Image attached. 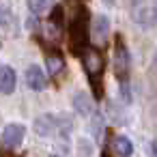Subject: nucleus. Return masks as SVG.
<instances>
[{
    "label": "nucleus",
    "mask_w": 157,
    "mask_h": 157,
    "mask_svg": "<svg viewBox=\"0 0 157 157\" xmlns=\"http://www.w3.org/2000/svg\"><path fill=\"white\" fill-rule=\"evenodd\" d=\"M88 15L86 9H80L69 26V48L75 56H84L88 52Z\"/></svg>",
    "instance_id": "f257e3e1"
},
{
    "label": "nucleus",
    "mask_w": 157,
    "mask_h": 157,
    "mask_svg": "<svg viewBox=\"0 0 157 157\" xmlns=\"http://www.w3.org/2000/svg\"><path fill=\"white\" fill-rule=\"evenodd\" d=\"M131 20L142 28H155L157 26V0H153L148 5L136 7L131 13Z\"/></svg>",
    "instance_id": "f03ea898"
},
{
    "label": "nucleus",
    "mask_w": 157,
    "mask_h": 157,
    "mask_svg": "<svg viewBox=\"0 0 157 157\" xmlns=\"http://www.w3.org/2000/svg\"><path fill=\"white\" fill-rule=\"evenodd\" d=\"M114 73L118 75L121 84L127 82V73H129V52L125 48V43L118 39L116 48H114Z\"/></svg>",
    "instance_id": "7ed1b4c3"
},
{
    "label": "nucleus",
    "mask_w": 157,
    "mask_h": 157,
    "mask_svg": "<svg viewBox=\"0 0 157 157\" xmlns=\"http://www.w3.org/2000/svg\"><path fill=\"white\" fill-rule=\"evenodd\" d=\"M24 136H26V127H24V125H20V123L7 125L5 131H2V148L15 151V148L24 142Z\"/></svg>",
    "instance_id": "20e7f679"
},
{
    "label": "nucleus",
    "mask_w": 157,
    "mask_h": 157,
    "mask_svg": "<svg viewBox=\"0 0 157 157\" xmlns=\"http://www.w3.org/2000/svg\"><path fill=\"white\" fill-rule=\"evenodd\" d=\"M35 133L41 136V138H50L54 136L58 129H60V118L54 116V114H41L35 118Z\"/></svg>",
    "instance_id": "39448f33"
},
{
    "label": "nucleus",
    "mask_w": 157,
    "mask_h": 157,
    "mask_svg": "<svg viewBox=\"0 0 157 157\" xmlns=\"http://www.w3.org/2000/svg\"><path fill=\"white\" fill-rule=\"evenodd\" d=\"M82 60H84V71H86V75L90 78V82H93V86H95V93H97V78L101 75V56H99L95 50H88V52L82 56Z\"/></svg>",
    "instance_id": "423d86ee"
},
{
    "label": "nucleus",
    "mask_w": 157,
    "mask_h": 157,
    "mask_svg": "<svg viewBox=\"0 0 157 157\" xmlns=\"http://www.w3.org/2000/svg\"><path fill=\"white\" fill-rule=\"evenodd\" d=\"M26 84L30 90H45L48 88V78L39 65H30L26 69Z\"/></svg>",
    "instance_id": "0eeeda50"
},
{
    "label": "nucleus",
    "mask_w": 157,
    "mask_h": 157,
    "mask_svg": "<svg viewBox=\"0 0 157 157\" xmlns=\"http://www.w3.org/2000/svg\"><path fill=\"white\" fill-rule=\"evenodd\" d=\"M17 86V75L15 71L9 67V65H2L0 67V93L2 95H11Z\"/></svg>",
    "instance_id": "6e6552de"
},
{
    "label": "nucleus",
    "mask_w": 157,
    "mask_h": 157,
    "mask_svg": "<svg viewBox=\"0 0 157 157\" xmlns=\"http://www.w3.org/2000/svg\"><path fill=\"white\" fill-rule=\"evenodd\" d=\"M73 108H75V112L82 114V116H93V114H95V105H93V101H90V97H88L86 93H75V97H73Z\"/></svg>",
    "instance_id": "1a4fd4ad"
},
{
    "label": "nucleus",
    "mask_w": 157,
    "mask_h": 157,
    "mask_svg": "<svg viewBox=\"0 0 157 157\" xmlns=\"http://www.w3.org/2000/svg\"><path fill=\"white\" fill-rule=\"evenodd\" d=\"M26 5H28V11H30V13H35V15H45L48 11L54 9L56 0H26Z\"/></svg>",
    "instance_id": "9d476101"
},
{
    "label": "nucleus",
    "mask_w": 157,
    "mask_h": 157,
    "mask_svg": "<svg viewBox=\"0 0 157 157\" xmlns=\"http://www.w3.org/2000/svg\"><path fill=\"white\" fill-rule=\"evenodd\" d=\"M112 146H114V153H116L118 157H129V155L133 153V144H131V140L125 138V136H116Z\"/></svg>",
    "instance_id": "9b49d317"
},
{
    "label": "nucleus",
    "mask_w": 157,
    "mask_h": 157,
    "mask_svg": "<svg viewBox=\"0 0 157 157\" xmlns=\"http://www.w3.org/2000/svg\"><path fill=\"white\" fill-rule=\"evenodd\" d=\"M45 65H48V73H50V75H58L60 69L65 67V60H63L60 54H52V56L45 58Z\"/></svg>",
    "instance_id": "f8f14e48"
},
{
    "label": "nucleus",
    "mask_w": 157,
    "mask_h": 157,
    "mask_svg": "<svg viewBox=\"0 0 157 157\" xmlns=\"http://www.w3.org/2000/svg\"><path fill=\"white\" fill-rule=\"evenodd\" d=\"M108 30H110V20H108L105 15H97V17H95V26H93V33H95V35H97L99 39H105Z\"/></svg>",
    "instance_id": "ddd939ff"
},
{
    "label": "nucleus",
    "mask_w": 157,
    "mask_h": 157,
    "mask_svg": "<svg viewBox=\"0 0 157 157\" xmlns=\"http://www.w3.org/2000/svg\"><path fill=\"white\" fill-rule=\"evenodd\" d=\"M101 131H103V118H101V114H93V136L99 138Z\"/></svg>",
    "instance_id": "4468645a"
},
{
    "label": "nucleus",
    "mask_w": 157,
    "mask_h": 157,
    "mask_svg": "<svg viewBox=\"0 0 157 157\" xmlns=\"http://www.w3.org/2000/svg\"><path fill=\"white\" fill-rule=\"evenodd\" d=\"M11 24V13L5 5H0V26H9Z\"/></svg>",
    "instance_id": "2eb2a0df"
},
{
    "label": "nucleus",
    "mask_w": 157,
    "mask_h": 157,
    "mask_svg": "<svg viewBox=\"0 0 157 157\" xmlns=\"http://www.w3.org/2000/svg\"><path fill=\"white\" fill-rule=\"evenodd\" d=\"M153 67L157 69V52H155V56H153Z\"/></svg>",
    "instance_id": "dca6fc26"
}]
</instances>
